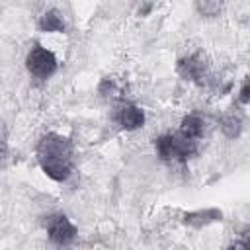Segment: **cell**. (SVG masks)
<instances>
[{"mask_svg":"<svg viewBox=\"0 0 250 250\" xmlns=\"http://www.w3.org/2000/svg\"><path fill=\"white\" fill-rule=\"evenodd\" d=\"M37 158L43 172L55 182L66 180L72 172V145L62 135H45L37 145Z\"/></svg>","mask_w":250,"mask_h":250,"instance_id":"6da1fadb","label":"cell"},{"mask_svg":"<svg viewBox=\"0 0 250 250\" xmlns=\"http://www.w3.org/2000/svg\"><path fill=\"white\" fill-rule=\"evenodd\" d=\"M178 72H180L186 80L203 82V76H205V62H203L199 57L182 59L180 64H178Z\"/></svg>","mask_w":250,"mask_h":250,"instance_id":"8992f818","label":"cell"},{"mask_svg":"<svg viewBox=\"0 0 250 250\" xmlns=\"http://www.w3.org/2000/svg\"><path fill=\"white\" fill-rule=\"evenodd\" d=\"M223 131L229 135V137H236L240 133V119L238 117H229L223 121Z\"/></svg>","mask_w":250,"mask_h":250,"instance_id":"30bf717a","label":"cell"},{"mask_svg":"<svg viewBox=\"0 0 250 250\" xmlns=\"http://www.w3.org/2000/svg\"><path fill=\"white\" fill-rule=\"evenodd\" d=\"M115 119H117V123H119L123 129L135 131V129L143 127V123H145V113H143V109H139L137 105L125 104V105H121V107L117 109Z\"/></svg>","mask_w":250,"mask_h":250,"instance_id":"5b68a950","label":"cell"},{"mask_svg":"<svg viewBox=\"0 0 250 250\" xmlns=\"http://www.w3.org/2000/svg\"><path fill=\"white\" fill-rule=\"evenodd\" d=\"M203 129H205V123H203L201 117H197V115H186L182 119L180 133L186 135V137H189V139H199L203 135Z\"/></svg>","mask_w":250,"mask_h":250,"instance_id":"ba28073f","label":"cell"},{"mask_svg":"<svg viewBox=\"0 0 250 250\" xmlns=\"http://www.w3.org/2000/svg\"><path fill=\"white\" fill-rule=\"evenodd\" d=\"M250 102V86L248 82L242 84V90H240V104H248Z\"/></svg>","mask_w":250,"mask_h":250,"instance_id":"8fae6325","label":"cell"},{"mask_svg":"<svg viewBox=\"0 0 250 250\" xmlns=\"http://www.w3.org/2000/svg\"><path fill=\"white\" fill-rule=\"evenodd\" d=\"M197 10L203 16L213 18L221 12V0H197Z\"/></svg>","mask_w":250,"mask_h":250,"instance_id":"9c48e42d","label":"cell"},{"mask_svg":"<svg viewBox=\"0 0 250 250\" xmlns=\"http://www.w3.org/2000/svg\"><path fill=\"white\" fill-rule=\"evenodd\" d=\"M25 62H27V70H29L33 76H37V78H47V76H51V74L55 72V68H57V59H55V55H53L51 51L43 49V47L31 49Z\"/></svg>","mask_w":250,"mask_h":250,"instance_id":"3957f363","label":"cell"},{"mask_svg":"<svg viewBox=\"0 0 250 250\" xmlns=\"http://www.w3.org/2000/svg\"><path fill=\"white\" fill-rule=\"evenodd\" d=\"M156 152L164 160H186L195 152V139L186 135H162L156 139Z\"/></svg>","mask_w":250,"mask_h":250,"instance_id":"7a4b0ae2","label":"cell"},{"mask_svg":"<svg viewBox=\"0 0 250 250\" xmlns=\"http://www.w3.org/2000/svg\"><path fill=\"white\" fill-rule=\"evenodd\" d=\"M49 238L57 244H70L76 236V227L64 215H53L47 219Z\"/></svg>","mask_w":250,"mask_h":250,"instance_id":"277c9868","label":"cell"},{"mask_svg":"<svg viewBox=\"0 0 250 250\" xmlns=\"http://www.w3.org/2000/svg\"><path fill=\"white\" fill-rule=\"evenodd\" d=\"M39 27H41V31H47V33L64 31V21H62V16L59 14V10L45 12L41 16V20H39Z\"/></svg>","mask_w":250,"mask_h":250,"instance_id":"52a82bcc","label":"cell"}]
</instances>
